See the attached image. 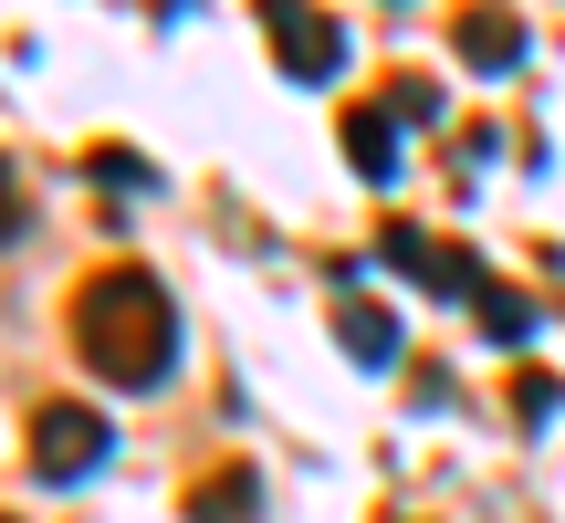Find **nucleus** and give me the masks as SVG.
I'll use <instances>...</instances> for the list:
<instances>
[{"label":"nucleus","mask_w":565,"mask_h":523,"mask_svg":"<svg viewBox=\"0 0 565 523\" xmlns=\"http://www.w3.org/2000/svg\"><path fill=\"white\" fill-rule=\"evenodd\" d=\"M555 408H565V387L545 377V366H524V377H513V419H524V429H545Z\"/></svg>","instance_id":"nucleus-10"},{"label":"nucleus","mask_w":565,"mask_h":523,"mask_svg":"<svg viewBox=\"0 0 565 523\" xmlns=\"http://www.w3.org/2000/svg\"><path fill=\"white\" fill-rule=\"evenodd\" d=\"M21 221H32V210H21V179H11V158H0V252L21 242Z\"/></svg>","instance_id":"nucleus-13"},{"label":"nucleus","mask_w":565,"mask_h":523,"mask_svg":"<svg viewBox=\"0 0 565 523\" xmlns=\"http://www.w3.org/2000/svg\"><path fill=\"white\" fill-rule=\"evenodd\" d=\"M252 492H263L252 471H210V482L189 492V513H200V523H252Z\"/></svg>","instance_id":"nucleus-9"},{"label":"nucleus","mask_w":565,"mask_h":523,"mask_svg":"<svg viewBox=\"0 0 565 523\" xmlns=\"http://www.w3.org/2000/svg\"><path fill=\"white\" fill-rule=\"evenodd\" d=\"M0 523H11V513H0Z\"/></svg>","instance_id":"nucleus-14"},{"label":"nucleus","mask_w":565,"mask_h":523,"mask_svg":"<svg viewBox=\"0 0 565 523\" xmlns=\"http://www.w3.org/2000/svg\"><path fill=\"white\" fill-rule=\"evenodd\" d=\"M471 314H482L492 345H524V335H534V303L513 293V282H482V293H471Z\"/></svg>","instance_id":"nucleus-8"},{"label":"nucleus","mask_w":565,"mask_h":523,"mask_svg":"<svg viewBox=\"0 0 565 523\" xmlns=\"http://www.w3.org/2000/svg\"><path fill=\"white\" fill-rule=\"evenodd\" d=\"M377 262H398L408 282H429V293H461V303L492 282L482 262H471V242H440V231H419V221H387V231H377Z\"/></svg>","instance_id":"nucleus-2"},{"label":"nucleus","mask_w":565,"mask_h":523,"mask_svg":"<svg viewBox=\"0 0 565 523\" xmlns=\"http://www.w3.org/2000/svg\"><path fill=\"white\" fill-rule=\"evenodd\" d=\"M95 179L105 189H158V168H147L137 147H95Z\"/></svg>","instance_id":"nucleus-12"},{"label":"nucleus","mask_w":565,"mask_h":523,"mask_svg":"<svg viewBox=\"0 0 565 523\" xmlns=\"http://www.w3.org/2000/svg\"><path fill=\"white\" fill-rule=\"evenodd\" d=\"M252 11H263V32H273V53H282V74H294V84H324L345 63V32L315 11V0H252Z\"/></svg>","instance_id":"nucleus-4"},{"label":"nucleus","mask_w":565,"mask_h":523,"mask_svg":"<svg viewBox=\"0 0 565 523\" xmlns=\"http://www.w3.org/2000/svg\"><path fill=\"white\" fill-rule=\"evenodd\" d=\"M335 345H345L356 366H398V314L366 303V293H345V303H335Z\"/></svg>","instance_id":"nucleus-7"},{"label":"nucleus","mask_w":565,"mask_h":523,"mask_svg":"<svg viewBox=\"0 0 565 523\" xmlns=\"http://www.w3.org/2000/svg\"><path fill=\"white\" fill-rule=\"evenodd\" d=\"M74 356L95 366L105 387H158L168 366H179V303L158 293V273L105 262L74 293Z\"/></svg>","instance_id":"nucleus-1"},{"label":"nucleus","mask_w":565,"mask_h":523,"mask_svg":"<svg viewBox=\"0 0 565 523\" xmlns=\"http://www.w3.org/2000/svg\"><path fill=\"white\" fill-rule=\"evenodd\" d=\"M105 408H84V398H53V408H32V471L42 482H74V471H95L105 461Z\"/></svg>","instance_id":"nucleus-3"},{"label":"nucleus","mask_w":565,"mask_h":523,"mask_svg":"<svg viewBox=\"0 0 565 523\" xmlns=\"http://www.w3.org/2000/svg\"><path fill=\"white\" fill-rule=\"evenodd\" d=\"M335 147H345V168H356V179H398V116H387V105H345V116H335Z\"/></svg>","instance_id":"nucleus-6"},{"label":"nucleus","mask_w":565,"mask_h":523,"mask_svg":"<svg viewBox=\"0 0 565 523\" xmlns=\"http://www.w3.org/2000/svg\"><path fill=\"white\" fill-rule=\"evenodd\" d=\"M387 116H398V126H429V116H440V84H429V74H398V84H387Z\"/></svg>","instance_id":"nucleus-11"},{"label":"nucleus","mask_w":565,"mask_h":523,"mask_svg":"<svg viewBox=\"0 0 565 523\" xmlns=\"http://www.w3.org/2000/svg\"><path fill=\"white\" fill-rule=\"evenodd\" d=\"M450 53H461L471 74H513V63H524V21H513L503 0H482V11L450 21Z\"/></svg>","instance_id":"nucleus-5"}]
</instances>
